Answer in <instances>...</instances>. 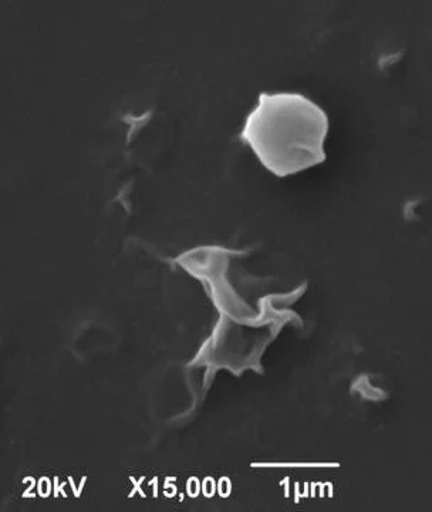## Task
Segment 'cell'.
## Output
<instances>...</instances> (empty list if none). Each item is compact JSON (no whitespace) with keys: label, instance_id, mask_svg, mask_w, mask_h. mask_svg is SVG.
<instances>
[{"label":"cell","instance_id":"cell-1","mask_svg":"<svg viewBox=\"0 0 432 512\" xmlns=\"http://www.w3.org/2000/svg\"><path fill=\"white\" fill-rule=\"evenodd\" d=\"M329 117L299 93H262L241 138L263 167L285 178L324 163Z\"/></svg>","mask_w":432,"mask_h":512}]
</instances>
